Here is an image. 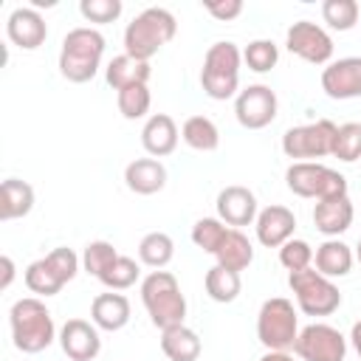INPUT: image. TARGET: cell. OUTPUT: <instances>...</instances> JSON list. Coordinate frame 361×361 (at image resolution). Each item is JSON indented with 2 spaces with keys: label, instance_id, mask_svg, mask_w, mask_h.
<instances>
[{
  "label": "cell",
  "instance_id": "ac0fdd59",
  "mask_svg": "<svg viewBox=\"0 0 361 361\" xmlns=\"http://www.w3.org/2000/svg\"><path fill=\"white\" fill-rule=\"evenodd\" d=\"M353 217H355V209H353L350 195H338V197L316 200L313 223H316V228H319L327 240L344 234V231L353 226Z\"/></svg>",
  "mask_w": 361,
  "mask_h": 361
},
{
  "label": "cell",
  "instance_id": "f546056e",
  "mask_svg": "<svg viewBox=\"0 0 361 361\" xmlns=\"http://www.w3.org/2000/svg\"><path fill=\"white\" fill-rule=\"evenodd\" d=\"M172 257H175V243L164 231H149L138 243V259L149 268H164L172 262Z\"/></svg>",
  "mask_w": 361,
  "mask_h": 361
},
{
  "label": "cell",
  "instance_id": "f35d334b",
  "mask_svg": "<svg viewBox=\"0 0 361 361\" xmlns=\"http://www.w3.org/2000/svg\"><path fill=\"white\" fill-rule=\"evenodd\" d=\"M79 11L87 23H113L121 14V0H82Z\"/></svg>",
  "mask_w": 361,
  "mask_h": 361
},
{
  "label": "cell",
  "instance_id": "d6986e66",
  "mask_svg": "<svg viewBox=\"0 0 361 361\" xmlns=\"http://www.w3.org/2000/svg\"><path fill=\"white\" fill-rule=\"evenodd\" d=\"M141 144L152 158H164L178 147V124L166 113H152L141 130Z\"/></svg>",
  "mask_w": 361,
  "mask_h": 361
},
{
  "label": "cell",
  "instance_id": "4316f807",
  "mask_svg": "<svg viewBox=\"0 0 361 361\" xmlns=\"http://www.w3.org/2000/svg\"><path fill=\"white\" fill-rule=\"evenodd\" d=\"M68 282L62 279V274L56 271V265L48 259V254L42 259H34L25 268V288L37 296H56Z\"/></svg>",
  "mask_w": 361,
  "mask_h": 361
},
{
  "label": "cell",
  "instance_id": "b9f144b4",
  "mask_svg": "<svg viewBox=\"0 0 361 361\" xmlns=\"http://www.w3.org/2000/svg\"><path fill=\"white\" fill-rule=\"evenodd\" d=\"M259 361H293V355H290V353H285V350H268Z\"/></svg>",
  "mask_w": 361,
  "mask_h": 361
},
{
  "label": "cell",
  "instance_id": "e0dca14e",
  "mask_svg": "<svg viewBox=\"0 0 361 361\" xmlns=\"http://www.w3.org/2000/svg\"><path fill=\"white\" fill-rule=\"evenodd\" d=\"M257 197L248 186H226L217 195V217L226 226H251L257 220Z\"/></svg>",
  "mask_w": 361,
  "mask_h": 361
},
{
  "label": "cell",
  "instance_id": "7bdbcfd3",
  "mask_svg": "<svg viewBox=\"0 0 361 361\" xmlns=\"http://www.w3.org/2000/svg\"><path fill=\"white\" fill-rule=\"evenodd\" d=\"M350 341H353V347H355V353H358V358H361V319L353 324V330H350Z\"/></svg>",
  "mask_w": 361,
  "mask_h": 361
},
{
  "label": "cell",
  "instance_id": "7402d4cb",
  "mask_svg": "<svg viewBox=\"0 0 361 361\" xmlns=\"http://www.w3.org/2000/svg\"><path fill=\"white\" fill-rule=\"evenodd\" d=\"M353 248L347 243H341L338 237H330L324 240L316 251H313V262H316V271L327 279H336V276H347L353 271Z\"/></svg>",
  "mask_w": 361,
  "mask_h": 361
},
{
  "label": "cell",
  "instance_id": "8fae6325",
  "mask_svg": "<svg viewBox=\"0 0 361 361\" xmlns=\"http://www.w3.org/2000/svg\"><path fill=\"white\" fill-rule=\"evenodd\" d=\"M285 45L290 54H296L299 59L305 62H313V65H330V56H333V37L310 23V20H299L288 28L285 34Z\"/></svg>",
  "mask_w": 361,
  "mask_h": 361
},
{
  "label": "cell",
  "instance_id": "6da1fadb",
  "mask_svg": "<svg viewBox=\"0 0 361 361\" xmlns=\"http://www.w3.org/2000/svg\"><path fill=\"white\" fill-rule=\"evenodd\" d=\"M178 31L175 14L161 8V6H149L144 8L138 17H133V23H127L124 28V54L141 62H149V56H155Z\"/></svg>",
  "mask_w": 361,
  "mask_h": 361
},
{
  "label": "cell",
  "instance_id": "4fadbf2b",
  "mask_svg": "<svg viewBox=\"0 0 361 361\" xmlns=\"http://www.w3.org/2000/svg\"><path fill=\"white\" fill-rule=\"evenodd\" d=\"M322 90L330 99H358L361 96V56H344L322 71Z\"/></svg>",
  "mask_w": 361,
  "mask_h": 361
},
{
  "label": "cell",
  "instance_id": "3957f363",
  "mask_svg": "<svg viewBox=\"0 0 361 361\" xmlns=\"http://www.w3.org/2000/svg\"><path fill=\"white\" fill-rule=\"evenodd\" d=\"M141 302L149 313V322L158 330H169L183 324L186 319V299L180 293L178 279L169 271H149L141 282Z\"/></svg>",
  "mask_w": 361,
  "mask_h": 361
},
{
  "label": "cell",
  "instance_id": "7c38bea8",
  "mask_svg": "<svg viewBox=\"0 0 361 361\" xmlns=\"http://www.w3.org/2000/svg\"><path fill=\"white\" fill-rule=\"evenodd\" d=\"M276 93L268 85H248L234 99V116L245 130H262L276 118Z\"/></svg>",
  "mask_w": 361,
  "mask_h": 361
},
{
  "label": "cell",
  "instance_id": "52a82bcc",
  "mask_svg": "<svg viewBox=\"0 0 361 361\" xmlns=\"http://www.w3.org/2000/svg\"><path fill=\"white\" fill-rule=\"evenodd\" d=\"M285 183L299 197L327 200V197L347 195V178L319 161H293L285 172Z\"/></svg>",
  "mask_w": 361,
  "mask_h": 361
},
{
  "label": "cell",
  "instance_id": "5bb4252c",
  "mask_svg": "<svg viewBox=\"0 0 361 361\" xmlns=\"http://www.w3.org/2000/svg\"><path fill=\"white\" fill-rule=\"evenodd\" d=\"M59 347L71 361H93L102 350L99 327L85 319H68L59 330Z\"/></svg>",
  "mask_w": 361,
  "mask_h": 361
},
{
  "label": "cell",
  "instance_id": "60d3db41",
  "mask_svg": "<svg viewBox=\"0 0 361 361\" xmlns=\"http://www.w3.org/2000/svg\"><path fill=\"white\" fill-rule=\"evenodd\" d=\"M0 268H3V276H0V288L6 290L8 285H11V279H14V262H11V257H0Z\"/></svg>",
  "mask_w": 361,
  "mask_h": 361
},
{
  "label": "cell",
  "instance_id": "8992f818",
  "mask_svg": "<svg viewBox=\"0 0 361 361\" xmlns=\"http://www.w3.org/2000/svg\"><path fill=\"white\" fill-rule=\"evenodd\" d=\"M299 336V319L293 302L285 296L265 299L257 313V338L265 350H290Z\"/></svg>",
  "mask_w": 361,
  "mask_h": 361
},
{
  "label": "cell",
  "instance_id": "9c48e42d",
  "mask_svg": "<svg viewBox=\"0 0 361 361\" xmlns=\"http://www.w3.org/2000/svg\"><path fill=\"white\" fill-rule=\"evenodd\" d=\"M336 130L338 127L330 118H319L313 124L290 127L282 135V152L288 158H324V155H333Z\"/></svg>",
  "mask_w": 361,
  "mask_h": 361
},
{
  "label": "cell",
  "instance_id": "484cf974",
  "mask_svg": "<svg viewBox=\"0 0 361 361\" xmlns=\"http://www.w3.org/2000/svg\"><path fill=\"white\" fill-rule=\"evenodd\" d=\"M161 350H164V355L169 361H197V355H200V336L192 327H186V324L161 330Z\"/></svg>",
  "mask_w": 361,
  "mask_h": 361
},
{
  "label": "cell",
  "instance_id": "d590c367",
  "mask_svg": "<svg viewBox=\"0 0 361 361\" xmlns=\"http://www.w3.org/2000/svg\"><path fill=\"white\" fill-rule=\"evenodd\" d=\"M333 155L344 164H353L361 158V121H347L336 130Z\"/></svg>",
  "mask_w": 361,
  "mask_h": 361
},
{
  "label": "cell",
  "instance_id": "d4e9b609",
  "mask_svg": "<svg viewBox=\"0 0 361 361\" xmlns=\"http://www.w3.org/2000/svg\"><path fill=\"white\" fill-rule=\"evenodd\" d=\"M214 259H217V265L240 274L254 262V245L240 228H228V234L223 237L220 248L214 251Z\"/></svg>",
  "mask_w": 361,
  "mask_h": 361
},
{
  "label": "cell",
  "instance_id": "ab89813d",
  "mask_svg": "<svg viewBox=\"0 0 361 361\" xmlns=\"http://www.w3.org/2000/svg\"><path fill=\"white\" fill-rule=\"evenodd\" d=\"M206 11H209L212 17H217L220 23H228V20H234V17H240V14H243V3H240V0H226V3H206Z\"/></svg>",
  "mask_w": 361,
  "mask_h": 361
},
{
  "label": "cell",
  "instance_id": "4dcf8cb0",
  "mask_svg": "<svg viewBox=\"0 0 361 361\" xmlns=\"http://www.w3.org/2000/svg\"><path fill=\"white\" fill-rule=\"evenodd\" d=\"M138 276H141L138 262H135L133 257L118 254L116 262L99 276V282H102L104 288H110V290H127V288H133V285L138 282Z\"/></svg>",
  "mask_w": 361,
  "mask_h": 361
},
{
  "label": "cell",
  "instance_id": "603a6c76",
  "mask_svg": "<svg viewBox=\"0 0 361 361\" xmlns=\"http://www.w3.org/2000/svg\"><path fill=\"white\" fill-rule=\"evenodd\" d=\"M149 62H141V59H133L127 54L121 56H113L104 68V79L113 90H124L130 85H147L149 82Z\"/></svg>",
  "mask_w": 361,
  "mask_h": 361
},
{
  "label": "cell",
  "instance_id": "277c9868",
  "mask_svg": "<svg viewBox=\"0 0 361 361\" xmlns=\"http://www.w3.org/2000/svg\"><path fill=\"white\" fill-rule=\"evenodd\" d=\"M8 324H11L14 347L23 350V353H42L54 341V333H56L54 319H51V310L37 296L17 299L11 305Z\"/></svg>",
  "mask_w": 361,
  "mask_h": 361
},
{
  "label": "cell",
  "instance_id": "836d02e7",
  "mask_svg": "<svg viewBox=\"0 0 361 361\" xmlns=\"http://www.w3.org/2000/svg\"><path fill=\"white\" fill-rule=\"evenodd\" d=\"M226 234H228V228H226V223L220 217H200L192 226V243L206 254H214Z\"/></svg>",
  "mask_w": 361,
  "mask_h": 361
},
{
  "label": "cell",
  "instance_id": "9a60e30c",
  "mask_svg": "<svg viewBox=\"0 0 361 361\" xmlns=\"http://www.w3.org/2000/svg\"><path fill=\"white\" fill-rule=\"evenodd\" d=\"M6 34H8V39H11L17 48L34 51V48H39V45L45 42L48 25H45V20H42V14H39L37 8L20 6V8H14V11L8 14V20H6Z\"/></svg>",
  "mask_w": 361,
  "mask_h": 361
},
{
  "label": "cell",
  "instance_id": "e575fe53",
  "mask_svg": "<svg viewBox=\"0 0 361 361\" xmlns=\"http://www.w3.org/2000/svg\"><path fill=\"white\" fill-rule=\"evenodd\" d=\"M116 257H118V251L113 248V243H107V240H93V243H87L85 251H82V268H85L90 276L99 279V276L116 262Z\"/></svg>",
  "mask_w": 361,
  "mask_h": 361
},
{
  "label": "cell",
  "instance_id": "d6a6232c",
  "mask_svg": "<svg viewBox=\"0 0 361 361\" xmlns=\"http://www.w3.org/2000/svg\"><path fill=\"white\" fill-rule=\"evenodd\" d=\"M118 113L130 121L135 118H144L149 113V104H152V96H149V87L147 85H130L124 90H118Z\"/></svg>",
  "mask_w": 361,
  "mask_h": 361
},
{
  "label": "cell",
  "instance_id": "f1b7e54d",
  "mask_svg": "<svg viewBox=\"0 0 361 361\" xmlns=\"http://www.w3.org/2000/svg\"><path fill=\"white\" fill-rule=\"evenodd\" d=\"M206 293H209V299H214V302H220V305H226V302H234L237 296H240V290H243V279H240V274L237 271H228V268H223V265H212L209 271H206Z\"/></svg>",
  "mask_w": 361,
  "mask_h": 361
},
{
  "label": "cell",
  "instance_id": "2e32d148",
  "mask_svg": "<svg viewBox=\"0 0 361 361\" xmlns=\"http://www.w3.org/2000/svg\"><path fill=\"white\" fill-rule=\"evenodd\" d=\"M254 228H257V240L265 245V248H282L293 231H296V217L288 206H265L257 220H254Z\"/></svg>",
  "mask_w": 361,
  "mask_h": 361
},
{
  "label": "cell",
  "instance_id": "7a4b0ae2",
  "mask_svg": "<svg viewBox=\"0 0 361 361\" xmlns=\"http://www.w3.org/2000/svg\"><path fill=\"white\" fill-rule=\"evenodd\" d=\"M104 56V37L96 28L79 25L71 28L62 39V51H59V73L68 82H90L99 73Z\"/></svg>",
  "mask_w": 361,
  "mask_h": 361
},
{
  "label": "cell",
  "instance_id": "ba28073f",
  "mask_svg": "<svg viewBox=\"0 0 361 361\" xmlns=\"http://www.w3.org/2000/svg\"><path fill=\"white\" fill-rule=\"evenodd\" d=\"M288 285L296 296V305L305 316H330L341 305V293L333 285V279L322 276L316 268L293 271L288 276Z\"/></svg>",
  "mask_w": 361,
  "mask_h": 361
},
{
  "label": "cell",
  "instance_id": "8d00e7d4",
  "mask_svg": "<svg viewBox=\"0 0 361 361\" xmlns=\"http://www.w3.org/2000/svg\"><path fill=\"white\" fill-rule=\"evenodd\" d=\"M276 59H279V48H276L271 39H254V42H248L245 51H243V62H245L251 71H257V73L274 71Z\"/></svg>",
  "mask_w": 361,
  "mask_h": 361
},
{
  "label": "cell",
  "instance_id": "83f0119b",
  "mask_svg": "<svg viewBox=\"0 0 361 361\" xmlns=\"http://www.w3.org/2000/svg\"><path fill=\"white\" fill-rule=\"evenodd\" d=\"M180 138L197 152H212L220 147V130L209 116H189L180 127Z\"/></svg>",
  "mask_w": 361,
  "mask_h": 361
},
{
  "label": "cell",
  "instance_id": "1f68e13d",
  "mask_svg": "<svg viewBox=\"0 0 361 361\" xmlns=\"http://www.w3.org/2000/svg\"><path fill=\"white\" fill-rule=\"evenodd\" d=\"M322 17L333 31H350L358 23L361 8H358L355 0H324L322 3Z\"/></svg>",
  "mask_w": 361,
  "mask_h": 361
},
{
  "label": "cell",
  "instance_id": "ffe728a7",
  "mask_svg": "<svg viewBox=\"0 0 361 361\" xmlns=\"http://www.w3.org/2000/svg\"><path fill=\"white\" fill-rule=\"evenodd\" d=\"M124 180L135 195H155L166 186V166L158 158H135L127 164Z\"/></svg>",
  "mask_w": 361,
  "mask_h": 361
},
{
  "label": "cell",
  "instance_id": "ee69618b",
  "mask_svg": "<svg viewBox=\"0 0 361 361\" xmlns=\"http://www.w3.org/2000/svg\"><path fill=\"white\" fill-rule=\"evenodd\" d=\"M355 257H358V262H361V240H358V248H355Z\"/></svg>",
  "mask_w": 361,
  "mask_h": 361
},
{
  "label": "cell",
  "instance_id": "5b68a950",
  "mask_svg": "<svg viewBox=\"0 0 361 361\" xmlns=\"http://www.w3.org/2000/svg\"><path fill=\"white\" fill-rule=\"evenodd\" d=\"M240 62H243V54L234 42H214L206 51L203 68H200L203 93L214 102L231 99L240 87Z\"/></svg>",
  "mask_w": 361,
  "mask_h": 361
},
{
  "label": "cell",
  "instance_id": "cb8c5ba5",
  "mask_svg": "<svg viewBox=\"0 0 361 361\" xmlns=\"http://www.w3.org/2000/svg\"><path fill=\"white\" fill-rule=\"evenodd\" d=\"M34 209V186L20 178H6L0 186V220L25 217Z\"/></svg>",
  "mask_w": 361,
  "mask_h": 361
},
{
  "label": "cell",
  "instance_id": "44dd1931",
  "mask_svg": "<svg viewBox=\"0 0 361 361\" xmlns=\"http://www.w3.org/2000/svg\"><path fill=\"white\" fill-rule=\"evenodd\" d=\"M90 322L99 330L116 333L130 322V299L124 293H99L90 305Z\"/></svg>",
  "mask_w": 361,
  "mask_h": 361
},
{
  "label": "cell",
  "instance_id": "30bf717a",
  "mask_svg": "<svg viewBox=\"0 0 361 361\" xmlns=\"http://www.w3.org/2000/svg\"><path fill=\"white\" fill-rule=\"evenodd\" d=\"M293 353L302 361H344L347 358V338L333 324L313 322L305 330H299Z\"/></svg>",
  "mask_w": 361,
  "mask_h": 361
},
{
  "label": "cell",
  "instance_id": "74e56055",
  "mask_svg": "<svg viewBox=\"0 0 361 361\" xmlns=\"http://www.w3.org/2000/svg\"><path fill=\"white\" fill-rule=\"evenodd\" d=\"M279 262L293 274V271H305V268H310L313 265V248H310V243H305V240H288L282 248H279Z\"/></svg>",
  "mask_w": 361,
  "mask_h": 361
}]
</instances>
